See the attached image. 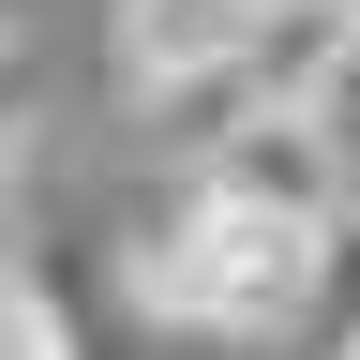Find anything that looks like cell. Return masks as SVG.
Returning <instances> with one entry per match:
<instances>
[{"label": "cell", "instance_id": "6da1fadb", "mask_svg": "<svg viewBox=\"0 0 360 360\" xmlns=\"http://www.w3.org/2000/svg\"><path fill=\"white\" fill-rule=\"evenodd\" d=\"M330 270H345V210L255 195V180L195 165L135 225L120 300H135V330H165V345H270V330H300V315L330 300Z\"/></svg>", "mask_w": 360, "mask_h": 360}, {"label": "cell", "instance_id": "7a4b0ae2", "mask_svg": "<svg viewBox=\"0 0 360 360\" xmlns=\"http://www.w3.org/2000/svg\"><path fill=\"white\" fill-rule=\"evenodd\" d=\"M270 0H120V90L135 105H195L210 75H240Z\"/></svg>", "mask_w": 360, "mask_h": 360}, {"label": "cell", "instance_id": "3957f363", "mask_svg": "<svg viewBox=\"0 0 360 360\" xmlns=\"http://www.w3.org/2000/svg\"><path fill=\"white\" fill-rule=\"evenodd\" d=\"M300 135L330 150V180H345V210H360V0H345V30L315 45V75H300Z\"/></svg>", "mask_w": 360, "mask_h": 360}, {"label": "cell", "instance_id": "277c9868", "mask_svg": "<svg viewBox=\"0 0 360 360\" xmlns=\"http://www.w3.org/2000/svg\"><path fill=\"white\" fill-rule=\"evenodd\" d=\"M0 360H60V300H45V270H0Z\"/></svg>", "mask_w": 360, "mask_h": 360}, {"label": "cell", "instance_id": "5b68a950", "mask_svg": "<svg viewBox=\"0 0 360 360\" xmlns=\"http://www.w3.org/2000/svg\"><path fill=\"white\" fill-rule=\"evenodd\" d=\"M15 165H30V60L0 45V180H15Z\"/></svg>", "mask_w": 360, "mask_h": 360}, {"label": "cell", "instance_id": "8992f818", "mask_svg": "<svg viewBox=\"0 0 360 360\" xmlns=\"http://www.w3.org/2000/svg\"><path fill=\"white\" fill-rule=\"evenodd\" d=\"M330 360H360V330H345V345H330Z\"/></svg>", "mask_w": 360, "mask_h": 360}]
</instances>
